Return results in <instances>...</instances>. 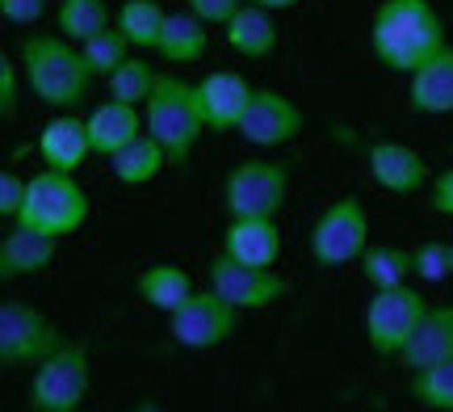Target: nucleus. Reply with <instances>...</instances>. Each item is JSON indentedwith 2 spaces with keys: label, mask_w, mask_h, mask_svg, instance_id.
I'll list each match as a JSON object with an SVG mask.
<instances>
[{
  "label": "nucleus",
  "mask_w": 453,
  "mask_h": 412,
  "mask_svg": "<svg viewBox=\"0 0 453 412\" xmlns=\"http://www.w3.org/2000/svg\"><path fill=\"white\" fill-rule=\"evenodd\" d=\"M373 59L387 72H420L437 51H445V26L428 0H382L370 21Z\"/></svg>",
  "instance_id": "1"
},
{
  "label": "nucleus",
  "mask_w": 453,
  "mask_h": 412,
  "mask_svg": "<svg viewBox=\"0 0 453 412\" xmlns=\"http://www.w3.org/2000/svg\"><path fill=\"white\" fill-rule=\"evenodd\" d=\"M21 76L30 93L55 114H72L93 93V67L84 59L81 43L64 34H30L21 38Z\"/></svg>",
  "instance_id": "2"
},
{
  "label": "nucleus",
  "mask_w": 453,
  "mask_h": 412,
  "mask_svg": "<svg viewBox=\"0 0 453 412\" xmlns=\"http://www.w3.org/2000/svg\"><path fill=\"white\" fill-rule=\"evenodd\" d=\"M143 122H147V135L168 152V165H177V168L189 165L197 139L206 135V118H202V105H197V89L185 84L180 76H160L156 93H151L143 105Z\"/></svg>",
  "instance_id": "3"
},
{
  "label": "nucleus",
  "mask_w": 453,
  "mask_h": 412,
  "mask_svg": "<svg viewBox=\"0 0 453 412\" xmlns=\"http://www.w3.org/2000/svg\"><path fill=\"white\" fill-rule=\"evenodd\" d=\"M84 219H88V194L72 173H64V168L34 173L17 223H34V228L50 231V236H72L76 228H84Z\"/></svg>",
  "instance_id": "4"
},
{
  "label": "nucleus",
  "mask_w": 453,
  "mask_h": 412,
  "mask_svg": "<svg viewBox=\"0 0 453 412\" xmlns=\"http://www.w3.org/2000/svg\"><path fill=\"white\" fill-rule=\"evenodd\" d=\"M290 194V168L277 160H240L223 182V211L231 219H277Z\"/></svg>",
  "instance_id": "5"
},
{
  "label": "nucleus",
  "mask_w": 453,
  "mask_h": 412,
  "mask_svg": "<svg viewBox=\"0 0 453 412\" xmlns=\"http://www.w3.org/2000/svg\"><path fill=\"white\" fill-rule=\"evenodd\" d=\"M88 383H93L88 349L76 346V341H64L47 362L34 366L30 379L34 412H81L84 396H88Z\"/></svg>",
  "instance_id": "6"
},
{
  "label": "nucleus",
  "mask_w": 453,
  "mask_h": 412,
  "mask_svg": "<svg viewBox=\"0 0 453 412\" xmlns=\"http://www.w3.org/2000/svg\"><path fill=\"white\" fill-rule=\"evenodd\" d=\"M365 248H370V214L357 194L336 198L311 228V257L324 269H340V265L365 257Z\"/></svg>",
  "instance_id": "7"
},
{
  "label": "nucleus",
  "mask_w": 453,
  "mask_h": 412,
  "mask_svg": "<svg viewBox=\"0 0 453 412\" xmlns=\"http://www.w3.org/2000/svg\"><path fill=\"white\" fill-rule=\"evenodd\" d=\"M64 341L67 337L55 329V320L42 315L34 303H21V299L0 303V362L4 366H42Z\"/></svg>",
  "instance_id": "8"
},
{
  "label": "nucleus",
  "mask_w": 453,
  "mask_h": 412,
  "mask_svg": "<svg viewBox=\"0 0 453 412\" xmlns=\"http://www.w3.org/2000/svg\"><path fill=\"white\" fill-rule=\"evenodd\" d=\"M428 303L416 286H390V291H373L370 307H365V341L378 358H399L411 341V332L420 329Z\"/></svg>",
  "instance_id": "9"
},
{
  "label": "nucleus",
  "mask_w": 453,
  "mask_h": 412,
  "mask_svg": "<svg viewBox=\"0 0 453 412\" xmlns=\"http://www.w3.org/2000/svg\"><path fill=\"white\" fill-rule=\"evenodd\" d=\"M235 324H240V307H231L219 291H194V295L180 303L177 312L168 315V329H173V341L180 349H214L235 337Z\"/></svg>",
  "instance_id": "10"
},
{
  "label": "nucleus",
  "mask_w": 453,
  "mask_h": 412,
  "mask_svg": "<svg viewBox=\"0 0 453 412\" xmlns=\"http://www.w3.org/2000/svg\"><path fill=\"white\" fill-rule=\"evenodd\" d=\"M211 286L231 307H240V312H265V307H273L277 299L290 295V282L281 274L243 265L235 257H226V253L211 257Z\"/></svg>",
  "instance_id": "11"
},
{
  "label": "nucleus",
  "mask_w": 453,
  "mask_h": 412,
  "mask_svg": "<svg viewBox=\"0 0 453 412\" xmlns=\"http://www.w3.org/2000/svg\"><path fill=\"white\" fill-rule=\"evenodd\" d=\"M303 127H307V114L286 93L257 89V97H252V105H248V114L240 122V139L252 144V148H281V144L298 139Z\"/></svg>",
  "instance_id": "12"
},
{
  "label": "nucleus",
  "mask_w": 453,
  "mask_h": 412,
  "mask_svg": "<svg viewBox=\"0 0 453 412\" xmlns=\"http://www.w3.org/2000/svg\"><path fill=\"white\" fill-rule=\"evenodd\" d=\"M197 105L206 118V131H240L248 105L257 97V89L243 81L240 72H211L206 81H197Z\"/></svg>",
  "instance_id": "13"
},
{
  "label": "nucleus",
  "mask_w": 453,
  "mask_h": 412,
  "mask_svg": "<svg viewBox=\"0 0 453 412\" xmlns=\"http://www.w3.org/2000/svg\"><path fill=\"white\" fill-rule=\"evenodd\" d=\"M370 177L378 182V190L399 194V198H411V194H420L424 185L433 182L420 152L407 148V144H395V139L370 144Z\"/></svg>",
  "instance_id": "14"
},
{
  "label": "nucleus",
  "mask_w": 453,
  "mask_h": 412,
  "mask_svg": "<svg viewBox=\"0 0 453 412\" xmlns=\"http://www.w3.org/2000/svg\"><path fill=\"white\" fill-rule=\"evenodd\" d=\"M55 248H59V236L34 228V223H13L0 236V278L13 282L42 274L55 261Z\"/></svg>",
  "instance_id": "15"
},
{
  "label": "nucleus",
  "mask_w": 453,
  "mask_h": 412,
  "mask_svg": "<svg viewBox=\"0 0 453 412\" xmlns=\"http://www.w3.org/2000/svg\"><path fill=\"white\" fill-rule=\"evenodd\" d=\"M93 152V139H88V118L76 114H55L38 131V156L47 168H64V173H76V168L88 160Z\"/></svg>",
  "instance_id": "16"
},
{
  "label": "nucleus",
  "mask_w": 453,
  "mask_h": 412,
  "mask_svg": "<svg viewBox=\"0 0 453 412\" xmlns=\"http://www.w3.org/2000/svg\"><path fill=\"white\" fill-rule=\"evenodd\" d=\"M223 253L257 269H273L281 257V228L273 219H231L223 231Z\"/></svg>",
  "instance_id": "17"
},
{
  "label": "nucleus",
  "mask_w": 453,
  "mask_h": 412,
  "mask_svg": "<svg viewBox=\"0 0 453 412\" xmlns=\"http://www.w3.org/2000/svg\"><path fill=\"white\" fill-rule=\"evenodd\" d=\"M147 131L143 114H139V105H130V101H101L93 105V114H88V139H93V152L110 160L113 152H122L127 144H134L139 135Z\"/></svg>",
  "instance_id": "18"
},
{
  "label": "nucleus",
  "mask_w": 453,
  "mask_h": 412,
  "mask_svg": "<svg viewBox=\"0 0 453 412\" xmlns=\"http://www.w3.org/2000/svg\"><path fill=\"white\" fill-rule=\"evenodd\" d=\"M407 105L411 114H453V47L437 51L420 72H411V89H407Z\"/></svg>",
  "instance_id": "19"
},
{
  "label": "nucleus",
  "mask_w": 453,
  "mask_h": 412,
  "mask_svg": "<svg viewBox=\"0 0 453 412\" xmlns=\"http://www.w3.org/2000/svg\"><path fill=\"white\" fill-rule=\"evenodd\" d=\"M407 370H424L453 358V307H428L420 320V329L411 332L407 349L399 354Z\"/></svg>",
  "instance_id": "20"
},
{
  "label": "nucleus",
  "mask_w": 453,
  "mask_h": 412,
  "mask_svg": "<svg viewBox=\"0 0 453 412\" xmlns=\"http://www.w3.org/2000/svg\"><path fill=\"white\" fill-rule=\"evenodd\" d=\"M223 38H226V47L235 51V55H243V59H265L277 47V21L269 9L243 4L240 13L223 26Z\"/></svg>",
  "instance_id": "21"
},
{
  "label": "nucleus",
  "mask_w": 453,
  "mask_h": 412,
  "mask_svg": "<svg viewBox=\"0 0 453 412\" xmlns=\"http://www.w3.org/2000/svg\"><path fill=\"white\" fill-rule=\"evenodd\" d=\"M206 47H211V34H206L202 17L189 13V9L185 13H168L160 43H156V51H160L168 64H197L206 55Z\"/></svg>",
  "instance_id": "22"
},
{
  "label": "nucleus",
  "mask_w": 453,
  "mask_h": 412,
  "mask_svg": "<svg viewBox=\"0 0 453 412\" xmlns=\"http://www.w3.org/2000/svg\"><path fill=\"white\" fill-rule=\"evenodd\" d=\"M134 286H139L143 303H151L156 312H168V315H173L185 299L194 295V282H189V274H185L180 265H168V261L147 265Z\"/></svg>",
  "instance_id": "23"
},
{
  "label": "nucleus",
  "mask_w": 453,
  "mask_h": 412,
  "mask_svg": "<svg viewBox=\"0 0 453 412\" xmlns=\"http://www.w3.org/2000/svg\"><path fill=\"white\" fill-rule=\"evenodd\" d=\"M168 165V152L151 139V135H139L134 144H127L122 152H113L110 156V168H113V177L122 185H147V182H156V173Z\"/></svg>",
  "instance_id": "24"
},
{
  "label": "nucleus",
  "mask_w": 453,
  "mask_h": 412,
  "mask_svg": "<svg viewBox=\"0 0 453 412\" xmlns=\"http://www.w3.org/2000/svg\"><path fill=\"white\" fill-rule=\"evenodd\" d=\"M361 274L373 291H390V286H407V278L416 274V257L407 248L395 245H373L361 257Z\"/></svg>",
  "instance_id": "25"
},
{
  "label": "nucleus",
  "mask_w": 453,
  "mask_h": 412,
  "mask_svg": "<svg viewBox=\"0 0 453 412\" xmlns=\"http://www.w3.org/2000/svg\"><path fill=\"white\" fill-rule=\"evenodd\" d=\"M105 26H113L105 0H59V9H55V30L72 43H88Z\"/></svg>",
  "instance_id": "26"
},
{
  "label": "nucleus",
  "mask_w": 453,
  "mask_h": 412,
  "mask_svg": "<svg viewBox=\"0 0 453 412\" xmlns=\"http://www.w3.org/2000/svg\"><path fill=\"white\" fill-rule=\"evenodd\" d=\"M164 21H168V13H164L160 0H122L113 26L130 38V47L156 51V43H160V34H164Z\"/></svg>",
  "instance_id": "27"
},
{
  "label": "nucleus",
  "mask_w": 453,
  "mask_h": 412,
  "mask_svg": "<svg viewBox=\"0 0 453 412\" xmlns=\"http://www.w3.org/2000/svg\"><path fill=\"white\" fill-rule=\"evenodd\" d=\"M81 51H84V59H88V67H93V76H105L110 81L118 67L127 64L130 55V38L118 26H105L101 34H93L88 43H81Z\"/></svg>",
  "instance_id": "28"
},
{
  "label": "nucleus",
  "mask_w": 453,
  "mask_h": 412,
  "mask_svg": "<svg viewBox=\"0 0 453 412\" xmlns=\"http://www.w3.org/2000/svg\"><path fill=\"white\" fill-rule=\"evenodd\" d=\"M156 84H160V72L147 59H127L110 76V97L130 101V105H147V97L156 93Z\"/></svg>",
  "instance_id": "29"
},
{
  "label": "nucleus",
  "mask_w": 453,
  "mask_h": 412,
  "mask_svg": "<svg viewBox=\"0 0 453 412\" xmlns=\"http://www.w3.org/2000/svg\"><path fill=\"white\" fill-rule=\"evenodd\" d=\"M411 396L437 412H453V358L437 366L411 370Z\"/></svg>",
  "instance_id": "30"
},
{
  "label": "nucleus",
  "mask_w": 453,
  "mask_h": 412,
  "mask_svg": "<svg viewBox=\"0 0 453 412\" xmlns=\"http://www.w3.org/2000/svg\"><path fill=\"white\" fill-rule=\"evenodd\" d=\"M416 278H424L428 286H437V282H445L453 274L449 265V245H441V240H424L416 253Z\"/></svg>",
  "instance_id": "31"
},
{
  "label": "nucleus",
  "mask_w": 453,
  "mask_h": 412,
  "mask_svg": "<svg viewBox=\"0 0 453 412\" xmlns=\"http://www.w3.org/2000/svg\"><path fill=\"white\" fill-rule=\"evenodd\" d=\"M26 194H30V177H17V173H0V214L13 219L26 206Z\"/></svg>",
  "instance_id": "32"
},
{
  "label": "nucleus",
  "mask_w": 453,
  "mask_h": 412,
  "mask_svg": "<svg viewBox=\"0 0 453 412\" xmlns=\"http://www.w3.org/2000/svg\"><path fill=\"white\" fill-rule=\"evenodd\" d=\"M243 4H248V0H189V13H197L206 26H226Z\"/></svg>",
  "instance_id": "33"
},
{
  "label": "nucleus",
  "mask_w": 453,
  "mask_h": 412,
  "mask_svg": "<svg viewBox=\"0 0 453 412\" xmlns=\"http://www.w3.org/2000/svg\"><path fill=\"white\" fill-rule=\"evenodd\" d=\"M42 13H47V0H0V17L9 26H34Z\"/></svg>",
  "instance_id": "34"
},
{
  "label": "nucleus",
  "mask_w": 453,
  "mask_h": 412,
  "mask_svg": "<svg viewBox=\"0 0 453 412\" xmlns=\"http://www.w3.org/2000/svg\"><path fill=\"white\" fill-rule=\"evenodd\" d=\"M17 114V64L13 55H0V118Z\"/></svg>",
  "instance_id": "35"
},
{
  "label": "nucleus",
  "mask_w": 453,
  "mask_h": 412,
  "mask_svg": "<svg viewBox=\"0 0 453 412\" xmlns=\"http://www.w3.org/2000/svg\"><path fill=\"white\" fill-rule=\"evenodd\" d=\"M428 206L437 214H449L453 219V168H445V173H437V177L428 182Z\"/></svg>",
  "instance_id": "36"
},
{
  "label": "nucleus",
  "mask_w": 453,
  "mask_h": 412,
  "mask_svg": "<svg viewBox=\"0 0 453 412\" xmlns=\"http://www.w3.org/2000/svg\"><path fill=\"white\" fill-rule=\"evenodd\" d=\"M248 4H260V9H269V13H281V9H294L298 0H248Z\"/></svg>",
  "instance_id": "37"
},
{
  "label": "nucleus",
  "mask_w": 453,
  "mask_h": 412,
  "mask_svg": "<svg viewBox=\"0 0 453 412\" xmlns=\"http://www.w3.org/2000/svg\"><path fill=\"white\" fill-rule=\"evenodd\" d=\"M134 412H164V408H160V404H156V400H143V404H139V408H134Z\"/></svg>",
  "instance_id": "38"
},
{
  "label": "nucleus",
  "mask_w": 453,
  "mask_h": 412,
  "mask_svg": "<svg viewBox=\"0 0 453 412\" xmlns=\"http://www.w3.org/2000/svg\"><path fill=\"white\" fill-rule=\"evenodd\" d=\"M449 265H453V245H449Z\"/></svg>",
  "instance_id": "39"
}]
</instances>
